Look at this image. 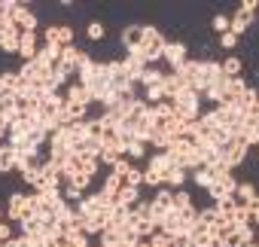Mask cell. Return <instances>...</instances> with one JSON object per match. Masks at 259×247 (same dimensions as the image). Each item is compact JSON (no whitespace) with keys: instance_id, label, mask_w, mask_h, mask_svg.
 <instances>
[{"instance_id":"8d00e7d4","label":"cell","mask_w":259,"mask_h":247,"mask_svg":"<svg viewBox=\"0 0 259 247\" xmlns=\"http://www.w3.org/2000/svg\"><path fill=\"white\" fill-rule=\"evenodd\" d=\"M253 226H259V204H253V217H250Z\"/></svg>"},{"instance_id":"44dd1931","label":"cell","mask_w":259,"mask_h":247,"mask_svg":"<svg viewBox=\"0 0 259 247\" xmlns=\"http://www.w3.org/2000/svg\"><path fill=\"white\" fill-rule=\"evenodd\" d=\"M241 141L253 150L259 147V126H253V122H244V129H241Z\"/></svg>"},{"instance_id":"ac0fdd59","label":"cell","mask_w":259,"mask_h":247,"mask_svg":"<svg viewBox=\"0 0 259 247\" xmlns=\"http://www.w3.org/2000/svg\"><path fill=\"white\" fill-rule=\"evenodd\" d=\"M16 86H19V70H4V73H0V98L13 95Z\"/></svg>"},{"instance_id":"836d02e7","label":"cell","mask_w":259,"mask_h":247,"mask_svg":"<svg viewBox=\"0 0 259 247\" xmlns=\"http://www.w3.org/2000/svg\"><path fill=\"white\" fill-rule=\"evenodd\" d=\"M13 238H16V229H13V223L4 220V223H0V244H10Z\"/></svg>"},{"instance_id":"d6986e66","label":"cell","mask_w":259,"mask_h":247,"mask_svg":"<svg viewBox=\"0 0 259 247\" xmlns=\"http://www.w3.org/2000/svg\"><path fill=\"white\" fill-rule=\"evenodd\" d=\"M162 79H165V73H162V67H147V70L141 73V79H138V86H144V89H153V86H162Z\"/></svg>"},{"instance_id":"277c9868","label":"cell","mask_w":259,"mask_h":247,"mask_svg":"<svg viewBox=\"0 0 259 247\" xmlns=\"http://www.w3.org/2000/svg\"><path fill=\"white\" fill-rule=\"evenodd\" d=\"M235 192H238V180H235V174H226V177L213 180V186L207 189V195H210L213 204H217V201H229V198H235Z\"/></svg>"},{"instance_id":"8fae6325","label":"cell","mask_w":259,"mask_h":247,"mask_svg":"<svg viewBox=\"0 0 259 247\" xmlns=\"http://www.w3.org/2000/svg\"><path fill=\"white\" fill-rule=\"evenodd\" d=\"M64 101L67 104H92V95H89V89L85 86H79V83H70L67 89H64Z\"/></svg>"},{"instance_id":"ba28073f","label":"cell","mask_w":259,"mask_h":247,"mask_svg":"<svg viewBox=\"0 0 259 247\" xmlns=\"http://www.w3.org/2000/svg\"><path fill=\"white\" fill-rule=\"evenodd\" d=\"M122 46H125V52H135V49H141V43H144V25H125V31H122Z\"/></svg>"},{"instance_id":"60d3db41","label":"cell","mask_w":259,"mask_h":247,"mask_svg":"<svg viewBox=\"0 0 259 247\" xmlns=\"http://www.w3.org/2000/svg\"><path fill=\"white\" fill-rule=\"evenodd\" d=\"M256 244H259V238H256Z\"/></svg>"},{"instance_id":"5bb4252c","label":"cell","mask_w":259,"mask_h":247,"mask_svg":"<svg viewBox=\"0 0 259 247\" xmlns=\"http://www.w3.org/2000/svg\"><path fill=\"white\" fill-rule=\"evenodd\" d=\"M37 61H40L43 67H49V70H52V67L61 61V49H58V46H49V43H43V46H40V52H37Z\"/></svg>"},{"instance_id":"e0dca14e","label":"cell","mask_w":259,"mask_h":247,"mask_svg":"<svg viewBox=\"0 0 259 247\" xmlns=\"http://www.w3.org/2000/svg\"><path fill=\"white\" fill-rule=\"evenodd\" d=\"M256 198H259V192H256V186H253V183H238V192H235V201H238V204L253 208V204H256Z\"/></svg>"},{"instance_id":"d590c367","label":"cell","mask_w":259,"mask_h":247,"mask_svg":"<svg viewBox=\"0 0 259 247\" xmlns=\"http://www.w3.org/2000/svg\"><path fill=\"white\" fill-rule=\"evenodd\" d=\"M241 10H247V13H259V4H256V0H244V4H241Z\"/></svg>"},{"instance_id":"d6a6232c","label":"cell","mask_w":259,"mask_h":247,"mask_svg":"<svg viewBox=\"0 0 259 247\" xmlns=\"http://www.w3.org/2000/svg\"><path fill=\"white\" fill-rule=\"evenodd\" d=\"M125 183L128 186H138V189H144V168H132V171H128V177H125Z\"/></svg>"},{"instance_id":"4dcf8cb0","label":"cell","mask_w":259,"mask_h":247,"mask_svg":"<svg viewBox=\"0 0 259 247\" xmlns=\"http://www.w3.org/2000/svg\"><path fill=\"white\" fill-rule=\"evenodd\" d=\"M61 192H64V201H70V204H79V201L85 198V192H82L79 186H70V183H67Z\"/></svg>"},{"instance_id":"9c48e42d","label":"cell","mask_w":259,"mask_h":247,"mask_svg":"<svg viewBox=\"0 0 259 247\" xmlns=\"http://www.w3.org/2000/svg\"><path fill=\"white\" fill-rule=\"evenodd\" d=\"M122 67H125V73H128V76H132V79L138 83V79H141V73H144L150 64H147V61H144L138 52H128V55L122 58Z\"/></svg>"},{"instance_id":"f35d334b","label":"cell","mask_w":259,"mask_h":247,"mask_svg":"<svg viewBox=\"0 0 259 247\" xmlns=\"http://www.w3.org/2000/svg\"><path fill=\"white\" fill-rule=\"evenodd\" d=\"M244 247H259V244H256V241H250V244H244Z\"/></svg>"},{"instance_id":"9a60e30c","label":"cell","mask_w":259,"mask_h":247,"mask_svg":"<svg viewBox=\"0 0 259 247\" xmlns=\"http://www.w3.org/2000/svg\"><path fill=\"white\" fill-rule=\"evenodd\" d=\"M186 180H189V171H186V168H180V165H177V168H171V171L165 174V186H168V189H174V192H177V189H186Z\"/></svg>"},{"instance_id":"603a6c76","label":"cell","mask_w":259,"mask_h":247,"mask_svg":"<svg viewBox=\"0 0 259 247\" xmlns=\"http://www.w3.org/2000/svg\"><path fill=\"white\" fill-rule=\"evenodd\" d=\"M22 180L37 192V189L43 186V168H28V171H22Z\"/></svg>"},{"instance_id":"d4e9b609","label":"cell","mask_w":259,"mask_h":247,"mask_svg":"<svg viewBox=\"0 0 259 247\" xmlns=\"http://www.w3.org/2000/svg\"><path fill=\"white\" fill-rule=\"evenodd\" d=\"M132 226L138 229V235H141V238H153V235L159 232V226H156L153 220H132Z\"/></svg>"},{"instance_id":"83f0119b","label":"cell","mask_w":259,"mask_h":247,"mask_svg":"<svg viewBox=\"0 0 259 247\" xmlns=\"http://www.w3.org/2000/svg\"><path fill=\"white\" fill-rule=\"evenodd\" d=\"M174 208H177V211H189V208H195V204H192V195H189L186 189H177V192H174Z\"/></svg>"},{"instance_id":"8992f818","label":"cell","mask_w":259,"mask_h":247,"mask_svg":"<svg viewBox=\"0 0 259 247\" xmlns=\"http://www.w3.org/2000/svg\"><path fill=\"white\" fill-rule=\"evenodd\" d=\"M40 52V37L37 31H22V40H19V58L22 61H34Z\"/></svg>"},{"instance_id":"74e56055","label":"cell","mask_w":259,"mask_h":247,"mask_svg":"<svg viewBox=\"0 0 259 247\" xmlns=\"http://www.w3.org/2000/svg\"><path fill=\"white\" fill-rule=\"evenodd\" d=\"M4 220H7V211H4V208H0V223H4Z\"/></svg>"},{"instance_id":"ab89813d","label":"cell","mask_w":259,"mask_h":247,"mask_svg":"<svg viewBox=\"0 0 259 247\" xmlns=\"http://www.w3.org/2000/svg\"><path fill=\"white\" fill-rule=\"evenodd\" d=\"M256 204H259V198H256Z\"/></svg>"},{"instance_id":"7402d4cb","label":"cell","mask_w":259,"mask_h":247,"mask_svg":"<svg viewBox=\"0 0 259 247\" xmlns=\"http://www.w3.org/2000/svg\"><path fill=\"white\" fill-rule=\"evenodd\" d=\"M241 70H244V61H241L238 55H229V58L223 61V73H226L229 79H235V76H241Z\"/></svg>"},{"instance_id":"7c38bea8","label":"cell","mask_w":259,"mask_h":247,"mask_svg":"<svg viewBox=\"0 0 259 247\" xmlns=\"http://www.w3.org/2000/svg\"><path fill=\"white\" fill-rule=\"evenodd\" d=\"M138 201H144V192L138 189V186H122L119 189V195H116V204H122V208H135Z\"/></svg>"},{"instance_id":"ffe728a7","label":"cell","mask_w":259,"mask_h":247,"mask_svg":"<svg viewBox=\"0 0 259 247\" xmlns=\"http://www.w3.org/2000/svg\"><path fill=\"white\" fill-rule=\"evenodd\" d=\"M189 177H192V183H195V186H201V189H204V192H207V189H210V186H213V180H217V177H213V171H210V168H198V171H192V174H189Z\"/></svg>"},{"instance_id":"7a4b0ae2","label":"cell","mask_w":259,"mask_h":247,"mask_svg":"<svg viewBox=\"0 0 259 247\" xmlns=\"http://www.w3.org/2000/svg\"><path fill=\"white\" fill-rule=\"evenodd\" d=\"M171 104H174V116H177V119H183V122H195V119H201V95H198V92L183 89Z\"/></svg>"},{"instance_id":"4fadbf2b","label":"cell","mask_w":259,"mask_h":247,"mask_svg":"<svg viewBox=\"0 0 259 247\" xmlns=\"http://www.w3.org/2000/svg\"><path fill=\"white\" fill-rule=\"evenodd\" d=\"M162 89H165V98H168V101H174V98H177L183 89H189V86L183 83V76H177V73H165Z\"/></svg>"},{"instance_id":"4316f807","label":"cell","mask_w":259,"mask_h":247,"mask_svg":"<svg viewBox=\"0 0 259 247\" xmlns=\"http://www.w3.org/2000/svg\"><path fill=\"white\" fill-rule=\"evenodd\" d=\"M132 168H135V162L128 159V156H122V159H119V162H116V165L110 168V174H116V177H122V180H125V177H128V171H132Z\"/></svg>"},{"instance_id":"52a82bcc","label":"cell","mask_w":259,"mask_h":247,"mask_svg":"<svg viewBox=\"0 0 259 247\" xmlns=\"http://www.w3.org/2000/svg\"><path fill=\"white\" fill-rule=\"evenodd\" d=\"M19 40H22V31H19L16 25L0 28V52H7V55H19Z\"/></svg>"},{"instance_id":"e575fe53","label":"cell","mask_w":259,"mask_h":247,"mask_svg":"<svg viewBox=\"0 0 259 247\" xmlns=\"http://www.w3.org/2000/svg\"><path fill=\"white\" fill-rule=\"evenodd\" d=\"M238 40H241V37L229 31V34H223V37H220V46H223V49H235V46H238Z\"/></svg>"},{"instance_id":"1f68e13d","label":"cell","mask_w":259,"mask_h":247,"mask_svg":"<svg viewBox=\"0 0 259 247\" xmlns=\"http://www.w3.org/2000/svg\"><path fill=\"white\" fill-rule=\"evenodd\" d=\"M235 235H238L241 244H250V241H256V226H238Z\"/></svg>"},{"instance_id":"5b68a950","label":"cell","mask_w":259,"mask_h":247,"mask_svg":"<svg viewBox=\"0 0 259 247\" xmlns=\"http://www.w3.org/2000/svg\"><path fill=\"white\" fill-rule=\"evenodd\" d=\"M43 43L58 46V49L73 46V28H70V25H49V28L43 31Z\"/></svg>"},{"instance_id":"484cf974","label":"cell","mask_w":259,"mask_h":247,"mask_svg":"<svg viewBox=\"0 0 259 247\" xmlns=\"http://www.w3.org/2000/svg\"><path fill=\"white\" fill-rule=\"evenodd\" d=\"M144 186H150V189H162V186H165V177H162L159 171H153V168H144Z\"/></svg>"},{"instance_id":"f1b7e54d","label":"cell","mask_w":259,"mask_h":247,"mask_svg":"<svg viewBox=\"0 0 259 247\" xmlns=\"http://www.w3.org/2000/svg\"><path fill=\"white\" fill-rule=\"evenodd\" d=\"M125 156L132 159V162H141L144 156H147V144H141V141H135L132 147H125Z\"/></svg>"},{"instance_id":"30bf717a","label":"cell","mask_w":259,"mask_h":247,"mask_svg":"<svg viewBox=\"0 0 259 247\" xmlns=\"http://www.w3.org/2000/svg\"><path fill=\"white\" fill-rule=\"evenodd\" d=\"M229 19H232V34H238V37H241V34H247V31H250V25L256 22V16H253V13H247V10H241V7H238V10H235V16H229Z\"/></svg>"},{"instance_id":"cb8c5ba5","label":"cell","mask_w":259,"mask_h":247,"mask_svg":"<svg viewBox=\"0 0 259 247\" xmlns=\"http://www.w3.org/2000/svg\"><path fill=\"white\" fill-rule=\"evenodd\" d=\"M85 37H89L92 43H101V40L107 37V28H104V22H89V25H85Z\"/></svg>"},{"instance_id":"f546056e","label":"cell","mask_w":259,"mask_h":247,"mask_svg":"<svg viewBox=\"0 0 259 247\" xmlns=\"http://www.w3.org/2000/svg\"><path fill=\"white\" fill-rule=\"evenodd\" d=\"M210 28H213V31L223 37V34H229V31H232V19H229V16H213Z\"/></svg>"},{"instance_id":"6da1fadb","label":"cell","mask_w":259,"mask_h":247,"mask_svg":"<svg viewBox=\"0 0 259 247\" xmlns=\"http://www.w3.org/2000/svg\"><path fill=\"white\" fill-rule=\"evenodd\" d=\"M165 46H168V40H165V34L156 28V25H144V43H141V49H135L150 67H156L162 58H165Z\"/></svg>"},{"instance_id":"2e32d148","label":"cell","mask_w":259,"mask_h":247,"mask_svg":"<svg viewBox=\"0 0 259 247\" xmlns=\"http://www.w3.org/2000/svg\"><path fill=\"white\" fill-rule=\"evenodd\" d=\"M13 171H19L16 150H13L10 144H4V147H0V174H13Z\"/></svg>"},{"instance_id":"3957f363","label":"cell","mask_w":259,"mask_h":247,"mask_svg":"<svg viewBox=\"0 0 259 247\" xmlns=\"http://www.w3.org/2000/svg\"><path fill=\"white\" fill-rule=\"evenodd\" d=\"M162 61L171 67V73L180 70V67L189 61V49H186V43H183V40H168V46H165V58H162Z\"/></svg>"}]
</instances>
